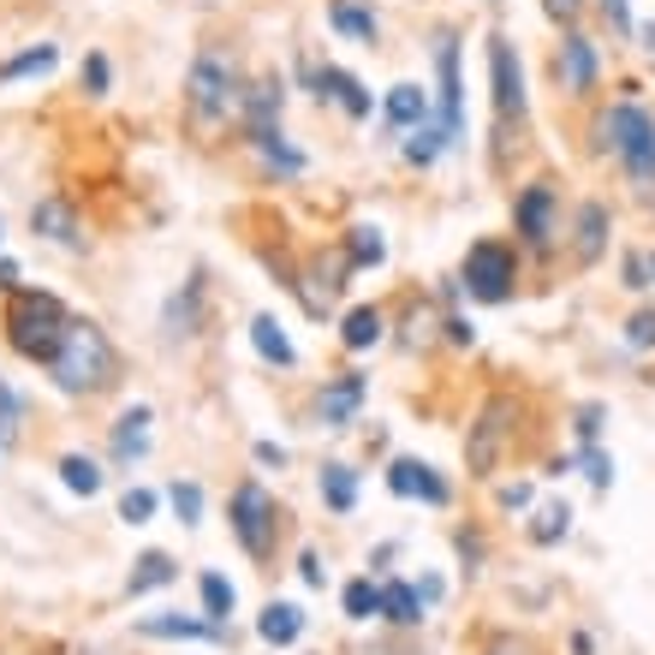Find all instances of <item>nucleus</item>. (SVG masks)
<instances>
[{
  "instance_id": "f257e3e1",
  "label": "nucleus",
  "mask_w": 655,
  "mask_h": 655,
  "mask_svg": "<svg viewBox=\"0 0 655 655\" xmlns=\"http://www.w3.org/2000/svg\"><path fill=\"white\" fill-rule=\"evenodd\" d=\"M48 375H54V387H66V394H102L113 382V346L108 334L96 322H78L72 317L66 339H60L54 363H48Z\"/></svg>"
},
{
  "instance_id": "f03ea898",
  "label": "nucleus",
  "mask_w": 655,
  "mask_h": 655,
  "mask_svg": "<svg viewBox=\"0 0 655 655\" xmlns=\"http://www.w3.org/2000/svg\"><path fill=\"white\" fill-rule=\"evenodd\" d=\"M66 328H72V317L54 293H18L12 310H7V339H12V351L30 358V363H54Z\"/></svg>"
},
{
  "instance_id": "7ed1b4c3",
  "label": "nucleus",
  "mask_w": 655,
  "mask_h": 655,
  "mask_svg": "<svg viewBox=\"0 0 655 655\" xmlns=\"http://www.w3.org/2000/svg\"><path fill=\"white\" fill-rule=\"evenodd\" d=\"M238 102H245V90H238L233 54H226V48H203V54L191 60V72H185V108H191V120L209 132V125L226 120Z\"/></svg>"
},
{
  "instance_id": "20e7f679",
  "label": "nucleus",
  "mask_w": 655,
  "mask_h": 655,
  "mask_svg": "<svg viewBox=\"0 0 655 655\" xmlns=\"http://www.w3.org/2000/svg\"><path fill=\"white\" fill-rule=\"evenodd\" d=\"M602 137H608V149L626 161V173H632V185H655V120L644 102H614L602 113Z\"/></svg>"
},
{
  "instance_id": "39448f33",
  "label": "nucleus",
  "mask_w": 655,
  "mask_h": 655,
  "mask_svg": "<svg viewBox=\"0 0 655 655\" xmlns=\"http://www.w3.org/2000/svg\"><path fill=\"white\" fill-rule=\"evenodd\" d=\"M512 286H519V257H512V245L477 238V245L465 250V293H471L477 305H507Z\"/></svg>"
},
{
  "instance_id": "423d86ee",
  "label": "nucleus",
  "mask_w": 655,
  "mask_h": 655,
  "mask_svg": "<svg viewBox=\"0 0 655 655\" xmlns=\"http://www.w3.org/2000/svg\"><path fill=\"white\" fill-rule=\"evenodd\" d=\"M507 435H512V399L507 394L483 399L471 435H465V465H471V477H495L500 453H507Z\"/></svg>"
},
{
  "instance_id": "0eeeda50",
  "label": "nucleus",
  "mask_w": 655,
  "mask_h": 655,
  "mask_svg": "<svg viewBox=\"0 0 655 655\" xmlns=\"http://www.w3.org/2000/svg\"><path fill=\"white\" fill-rule=\"evenodd\" d=\"M435 84H441V137H447V149L465 144V78H459V36L441 30L435 36Z\"/></svg>"
},
{
  "instance_id": "6e6552de",
  "label": "nucleus",
  "mask_w": 655,
  "mask_h": 655,
  "mask_svg": "<svg viewBox=\"0 0 655 655\" xmlns=\"http://www.w3.org/2000/svg\"><path fill=\"white\" fill-rule=\"evenodd\" d=\"M226 519H233V536L245 554H269L274 548V495L262 483H238L233 489V507H226Z\"/></svg>"
},
{
  "instance_id": "1a4fd4ad",
  "label": "nucleus",
  "mask_w": 655,
  "mask_h": 655,
  "mask_svg": "<svg viewBox=\"0 0 655 655\" xmlns=\"http://www.w3.org/2000/svg\"><path fill=\"white\" fill-rule=\"evenodd\" d=\"M512 226H519V238L531 250L554 245V233H560V197H554L548 180H536V185H524V191H519V203H512Z\"/></svg>"
},
{
  "instance_id": "9d476101",
  "label": "nucleus",
  "mask_w": 655,
  "mask_h": 655,
  "mask_svg": "<svg viewBox=\"0 0 655 655\" xmlns=\"http://www.w3.org/2000/svg\"><path fill=\"white\" fill-rule=\"evenodd\" d=\"M489 78H495V113L524 125V113H531V102H524V66H519V48L507 36L489 42Z\"/></svg>"
},
{
  "instance_id": "9b49d317",
  "label": "nucleus",
  "mask_w": 655,
  "mask_h": 655,
  "mask_svg": "<svg viewBox=\"0 0 655 655\" xmlns=\"http://www.w3.org/2000/svg\"><path fill=\"white\" fill-rule=\"evenodd\" d=\"M596 72H602L596 42H590L584 30H566L560 48H554V84H560L566 96H590L596 90Z\"/></svg>"
},
{
  "instance_id": "f8f14e48",
  "label": "nucleus",
  "mask_w": 655,
  "mask_h": 655,
  "mask_svg": "<svg viewBox=\"0 0 655 655\" xmlns=\"http://www.w3.org/2000/svg\"><path fill=\"white\" fill-rule=\"evenodd\" d=\"M363 394H370V375H334V382H322L317 423L322 430H351L358 411H363Z\"/></svg>"
},
{
  "instance_id": "ddd939ff",
  "label": "nucleus",
  "mask_w": 655,
  "mask_h": 655,
  "mask_svg": "<svg viewBox=\"0 0 655 655\" xmlns=\"http://www.w3.org/2000/svg\"><path fill=\"white\" fill-rule=\"evenodd\" d=\"M310 90H317V102H334L339 113H351V120H370V90H363L351 72L339 66H305Z\"/></svg>"
},
{
  "instance_id": "4468645a",
  "label": "nucleus",
  "mask_w": 655,
  "mask_h": 655,
  "mask_svg": "<svg viewBox=\"0 0 655 655\" xmlns=\"http://www.w3.org/2000/svg\"><path fill=\"white\" fill-rule=\"evenodd\" d=\"M387 489L399 500H423V507H447V483L435 477V465L423 459H394L387 465Z\"/></svg>"
},
{
  "instance_id": "2eb2a0df",
  "label": "nucleus",
  "mask_w": 655,
  "mask_h": 655,
  "mask_svg": "<svg viewBox=\"0 0 655 655\" xmlns=\"http://www.w3.org/2000/svg\"><path fill=\"white\" fill-rule=\"evenodd\" d=\"M281 102H286V84H281V78H257L238 108H245V125H250V132H274V125H281Z\"/></svg>"
},
{
  "instance_id": "dca6fc26",
  "label": "nucleus",
  "mask_w": 655,
  "mask_h": 655,
  "mask_svg": "<svg viewBox=\"0 0 655 655\" xmlns=\"http://www.w3.org/2000/svg\"><path fill=\"white\" fill-rule=\"evenodd\" d=\"M203 293H209L203 274H191V281H185L180 293L168 298V334H173V339H191V334H197V322H203Z\"/></svg>"
},
{
  "instance_id": "f3484780",
  "label": "nucleus",
  "mask_w": 655,
  "mask_h": 655,
  "mask_svg": "<svg viewBox=\"0 0 655 655\" xmlns=\"http://www.w3.org/2000/svg\"><path fill=\"white\" fill-rule=\"evenodd\" d=\"M149 418H156L149 406H125L120 411V423H113V459L120 465H132V459L149 453Z\"/></svg>"
},
{
  "instance_id": "a211bd4d",
  "label": "nucleus",
  "mask_w": 655,
  "mask_h": 655,
  "mask_svg": "<svg viewBox=\"0 0 655 655\" xmlns=\"http://www.w3.org/2000/svg\"><path fill=\"white\" fill-rule=\"evenodd\" d=\"M257 638H262V644H274V650L298 644V638H305V608H298V602H269L262 620H257Z\"/></svg>"
},
{
  "instance_id": "6ab92c4d",
  "label": "nucleus",
  "mask_w": 655,
  "mask_h": 655,
  "mask_svg": "<svg viewBox=\"0 0 655 655\" xmlns=\"http://www.w3.org/2000/svg\"><path fill=\"white\" fill-rule=\"evenodd\" d=\"M387 125L394 132H418V125H430V96H423V84H394L387 90Z\"/></svg>"
},
{
  "instance_id": "aec40b11",
  "label": "nucleus",
  "mask_w": 655,
  "mask_h": 655,
  "mask_svg": "<svg viewBox=\"0 0 655 655\" xmlns=\"http://www.w3.org/2000/svg\"><path fill=\"white\" fill-rule=\"evenodd\" d=\"M144 638H203V644H221V626H209V620H191V614H149L144 626H137Z\"/></svg>"
},
{
  "instance_id": "412c9836",
  "label": "nucleus",
  "mask_w": 655,
  "mask_h": 655,
  "mask_svg": "<svg viewBox=\"0 0 655 655\" xmlns=\"http://www.w3.org/2000/svg\"><path fill=\"white\" fill-rule=\"evenodd\" d=\"M328 24H334L339 36H351V42H363V48H370L375 36H382L375 12H370V7H358V0H334V7H328Z\"/></svg>"
},
{
  "instance_id": "4be33fe9",
  "label": "nucleus",
  "mask_w": 655,
  "mask_h": 655,
  "mask_svg": "<svg viewBox=\"0 0 655 655\" xmlns=\"http://www.w3.org/2000/svg\"><path fill=\"white\" fill-rule=\"evenodd\" d=\"M30 226L42 238H54V245H78V221H72V203H60V197H42V203L30 209Z\"/></svg>"
},
{
  "instance_id": "5701e85b",
  "label": "nucleus",
  "mask_w": 655,
  "mask_h": 655,
  "mask_svg": "<svg viewBox=\"0 0 655 655\" xmlns=\"http://www.w3.org/2000/svg\"><path fill=\"white\" fill-rule=\"evenodd\" d=\"M250 144H257V156L269 161L274 173H286V180H298V173H305V149L286 144L281 125H274V132H250Z\"/></svg>"
},
{
  "instance_id": "b1692460",
  "label": "nucleus",
  "mask_w": 655,
  "mask_h": 655,
  "mask_svg": "<svg viewBox=\"0 0 655 655\" xmlns=\"http://www.w3.org/2000/svg\"><path fill=\"white\" fill-rule=\"evenodd\" d=\"M382 310L375 305H358V310H346V322H339V339H346V351H370V346H382Z\"/></svg>"
},
{
  "instance_id": "393cba45",
  "label": "nucleus",
  "mask_w": 655,
  "mask_h": 655,
  "mask_svg": "<svg viewBox=\"0 0 655 655\" xmlns=\"http://www.w3.org/2000/svg\"><path fill=\"white\" fill-rule=\"evenodd\" d=\"M250 346H257L269 363H281V370H293V363H298L293 339H286V328L274 322V317H257V322H250Z\"/></svg>"
},
{
  "instance_id": "a878e982",
  "label": "nucleus",
  "mask_w": 655,
  "mask_h": 655,
  "mask_svg": "<svg viewBox=\"0 0 655 655\" xmlns=\"http://www.w3.org/2000/svg\"><path fill=\"white\" fill-rule=\"evenodd\" d=\"M423 608H430V602L418 596V584H399V578H387V584H382V614L394 626H418Z\"/></svg>"
},
{
  "instance_id": "bb28decb",
  "label": "nucleus",
  "mask_w": 655,
  "mask_h": 655,
  "mask_svg": "<svg viewBox=\"0 0 655 655\" xmlns=\"http://www.w3.org/2000/svg\"><path fill=\"white\" fill-rule=\"evenodd\" d=\"M346 257H351V269H382V262H387L382 226H370V221L351 226V233H346Z\"/></svg>"
},
{
  "instance_id": "cd10ccee",
  "label": "nucleus",
  "mask_w": 655,
  "mask_h": 655,
  "mask_svg": "<svg viewBox=\"0 0 655 655\" xmlns=\"http://www.w3.org/2000/svg\"><path fill=\"white\" fill-rule=\"evenodd\" d=\"M322 500H328V512H351L358 507V471L351 465H322Z\"/></svg>"
},
{
  "instance_id": "c85d7f7f",
  "label": "nucleus",
  "mask_w": 655,
  "mask_h": 655,
  "mask_svg": "<svg viewBox=\"0 0 655 655\" xmlns=\"http://www.w3.org/2000/svg\"><path fill=\"white\" fill-rule=\"evenodd\" d=\"M180 578V566H173V554H161V548H149L144 560H137V572L125 578V590L132 596H149V590H161V584H173Z\"/></svg>"
},
{
  "instance_id": "c756f323",
  "label": "nucleus",
  "mask_w": 655,
  "mask_h": 655,
  "mask_svg": "<svg viewBox=\"0 0 655 655\" xmlns=\"http://www.w3.org/2000/svg\"><path fill=\"white\" fill-rule=\"evenodd\" d=\"M60 483L90 500V495H102V465H96L90 453H66V459H60Z\"/></svg>"
},
{
  "instance_id": "7c9ffc66",
  "label": "nucleus",
  "mask_w": 655,
  "mask_h": 655,
  "mask_svg": "<svg viewBox=\"0 0 655 655\" xmlns=\"http://www.w3.org/2000/svg\"><path fill=\"white\" fill-rule=\"evenodd\" d=\"M566 531H572V507H566V500H548V507L531 512V543L536 548H554Z\"/></svg>"
},
{
  "instance_id": "2f4dec72",
  "label": "nucleus",
  "mask_w": 655,
  "mask_h": 655,
  "mask_svg": "<svg viewBox=\"0 0 655 655\" xmlns=\"http://www.w3.org/2000/svg\"><path fill=\"white\" fill-rule=\"evenodd\" d=\"M60 60V48L54 42H36V48H24V54H12V60H0V84H18V78H36V72H48Z\"/></svg>"
},
{
  "instance_id": "473e14b6",
  "label": "nucleus",
  "mask_w": 655,
  "mask_h": 655,
  "mask_svg": "<svg viewBox=\"0 0 655 655\" xmlns=\"http://www.w3.org/2000/svg\"><path fill=\"white\" fill-rule=\"evenodd\" d=\"M602 238H608V209L584 203V209H578V262H596L602 257Z\"/></svg>"
},
{
  "instance_id": "72a5a7b5",
  "label": "nucleus",
  "mask_w": 655,
  "mask_h": 655,
  "mask_svg": "<svg viewBox=\"0 0 655 655\" xmlns=\"http://www.w3.org/2000/svg\"><path fill=\"white\" fill-rule=\"evenodd\" d=\"M197 590H203V620H209V626H221V632H226V614H233L238 590L226 584L221 572H203V578H197Z\"/></svg>"
},
{
  "instance_id": "f704fd0d",
  "label": "nucleus",
  "mask_w": 655,
  "mask_h": 655,
  "mask_svg": "<svg viewBox=\"0 0 655 655\" xmlns=\"http://www.w3.org/2000/svg\"><path fill=\"white\" fill-rule=\"evenodd\" d=\"M375 614H382V584L351 578L346 584V620H375Z\"/></svg>"
},
{
  "instance_id": "c9c22d12",
  "label": "nucleus",
  "mask_w": 655,
  "mask_h": 655,
  "mask_svg": "<svg viewBox=\"0 0 655 655\" xmlns=\"http://www.w3.org/2000/svg\"><path fill=\"white\" fill-rule=\"evenodd\" d=\"M447 149V137H441V125H418V132L406 137V161L411 168H430V161Z\"/></svg>"
},
{
  "instance_id": "e433bc0d",
  "label": "nucleus",
  "mask_w": 655,
  "mask_h": 655,
  "mask_svg": "<svg viewBox=\"0 0 655 655\" xmlns=\"http://www.w3.org/2000/svg\"><path fill=\"white\" fill-rule=\"evenodd\" d=\"M18 435H24V406H18V394L0 382V447H18Z\"/></svg>"
},
{
  "instance_id": "4c0bfd02",
  "label": "nucleus",
  "mask_w": 655,
  "mask_h": 655,
  "mask_svg": "<svg viewBox=\"0 0 655 655\" xmlns=\"http://www.w3.org/2000/svg\"><path fill=\"white\" fill-rule=\"evenodd\" d=\"M173 512H180V524H203V489L197 483H173Z\"/></svg>"
},
{
  "instance_id": "58836bf2",
  "label": "nucleus",
  "mask_w": 655,
  "mask_h": 655,
  "mask_svg": "<svg viewBox=\"0 0 655 655\" xmlns=\"http://www.w3.org/2000/svg\"><path fill=\"white\" fill-rule=\"evenodd\" d=\"M149 512H156V495H149V489H125L120 495V519L125 524H149Z\"/></svg>"
},
{
  "instance_id": "ea45409f",
  "label": "nucleus",
  "mask_w": 655,
  "mask_h": 655,
  "mask_svg": "<svg viewBox=\"0 0 655 655\" xmlns=\"http://www.w3.org/2000/svg\"><path fill=\"white\" fill-rule=\"evenodd\" d=\"M584 477L596 489H608L614 483V459H608V453H596V447H584Z\"/></svg>"
},
{
  "instance_id": "a19ab883",
  "label": "nucleus",
  "mask_w": 655,
  "mask_h": 655,
  "mask_svg": "<svg viewBox=\"0 0 655 655\" xmlns=\"http://www.w3.org/2000/svg\"><path fill=\"white\" fill-rule=\"evenodd\" d=\"M602 12H608L614 36H638V18H632V7H626V0H602Z\"/></svg>"
},
{
  "instance_id": "79ce46f5",
  "label": "nucleus",
  "mask_w": 655,
  "mask_h": 655,
  "mask_svg": "<svg viewBox=\"0 0 655 655\" xmlns=\"http://www.w3.org/2000/svg\"><path fill=\"white\" fill-rule=\"evenodd\" d=\"M84 90H90V96H108V54H90V60H84Z\"/></svg>"
},
{
  "instance_id": "37998d69",
  "label": "nucleus",
  "mask_w": 655,
  "mask_h": 655,
  "mask_svg": "<svg viewBox=\"0 0 655 655\" xmlns=\"http://www.w3.org/2000/svg\"><path fill=\"white\" fill-rule=\"evenodd\" d=\"M626 339H632V346H655V310H638V317L626 322Z\"/></svg>"
},
{
  "instance_id": "c03bdc74",
  "label": "nucleus",
  "mask_w": 655,
  "mask_h": 655,
  "mask_svg": "<svg viewBox=\"0 0 655 655\" xmlns=\"http://www.w3.org/2000/svg\"><path fill=\"white\" fill-rule=\"evenodd\" d=\"M543 12H548L554 24H566V30H572V24H578V12H584V0H543Z\"/></svg>"
},
{
  "instance_id": "a18cd8bd",
  "label": "nucleus",
  "mask_w": 655,
  "mask_h": 655,
  "mask_svg": "<svg viewBox=\"0 0 655 655\" xmlns=\"http://www.w3.org/2000/svg\"><path fill=\"white\" fill-rule=\"evenodd\" d=\"M626 286H632V293L650 286V257H626Z\"/></svg>"
},
{
  "instance_id": "49530a36",
  "label": "nucleus",
  "mask_w": 655,
  "mask_h": 655,
  "mask_svg": "<svg viewBox=\"0 0 655 655\" xmlns=\"http://www.w3.org/2000/svg\"><path fill=\"white\" fill-rule=\"evenodd\" d=\"M596 430H602V406H578V435L596 441Z\"/></svg>"
},
{
  "instance_id": "de8ad7c7",
  "label": "nucleus",
  "mask_w": 655,
  "mask_h": 655,
  "mask_svg": "<svg viewBox=\"0 0 655 655\" xmlns=\"http://www.w3.org/2000/svg\"><path fill=\"white\" fill-rule=\"evenodd\" d=\"M298 578H305L310 590H322V584H328V572H322V560H317V554H305V560H298Z\"/></svg>"
},
{
  "instance_id": "09e8293b",
  "label": "nucleus",
  "mask_w": 655,
  "mask_h": 655,
  "mask_svg": "<svg viewBox=\"0 0 655 655\" xmlns=\"http://www.w3.org/2000/svg\"><path fill=\"white\" fill-rule=\"evenodd\" d=\"M441 328H447V339H453V346H471V339H477V328L465 322V317H447Z\"/></svg>"
},
{
  "instance_id": "8fccbe9b",
  "label": "nucleus",
  "mask_w": 655,
  "mask_h": 655,
  "mask_svg": "<svg viewBox=\"0 0 655 655\" xmlns=\"http://www.w3.org/2000/svg\"><path fill=\"white\" fill-rule=\"evenodd\" d=\"M500 507H531V483H507V489H500Z\"/></svg>"
},
{
  "instance_id": "3c124183",
  "label": "nucleus",
  "mask_w": 655,
  "mask_h": 655,
  "mask_svg": "<svg viewBox=\"0 0 655 655\" xmlns=\"http://www.w3.org/2000/svg\"><path fill=\"white\" fill-rule=\"evenodd\" d=\"M257 465H274V471H281V465H286V447H274V441H257Z\"/></svg>"
},
{
  "instance_id": "603ef678",
  "label": "nucleus",
  "mask_w": 655,
  "mask_h": 655,
  "mask_svg": "<svg viewBox=\"0 0 655 655\" xmlns=\"http://www.w3.org/2000/svg\"><path fill=\"white\" fill-rule=\"evenodd\" d=\"M0 293H18V262L0 257Z\"/></svg>"
},
{
  "instance_id": "864d4df0",
  "label": "nucleus",
  "mask_w": 655,
  "mask_h": 655,
  "mask_svg": "<svg viewBox=\"0 0 655 655\" xmlns=\"http://www.w3.org/2000/svg\"><path fill=\"white\" fill-rule=\"evenodd\" d=\"M489 655H531V650H524V644H495Z\"/></svg>"
},
{
  "instance_id": "5fc2aeb1",
  "label": "nucleus",
  "mask_w": 655,
  "mask_h": 655,
  "mask_svg": "<svg viewBox=\"0 0 655 655\" xmlns=\"http://www.w3.org/2000/svg\"><path fill=\"white\" fill-rule=\"evenodd\" d=\"M638 42H644V48H655V24H638Z\"/></svg>"
},
{
  "instance_id": "6e6d98bb",
  "label": "nucleus",
  "mask_w": 655,
  "mask_h": 655,
  "mask_svg": "<svg viewBox=\"0 0 655 655\" xmlns=\"http://www.w3.org/2000/svg\"><path fill=\"white\" fill-rule=\"evenodd\" d=\"M650 281H655V250H650Z\"/></svg>"
}]
</instances>
